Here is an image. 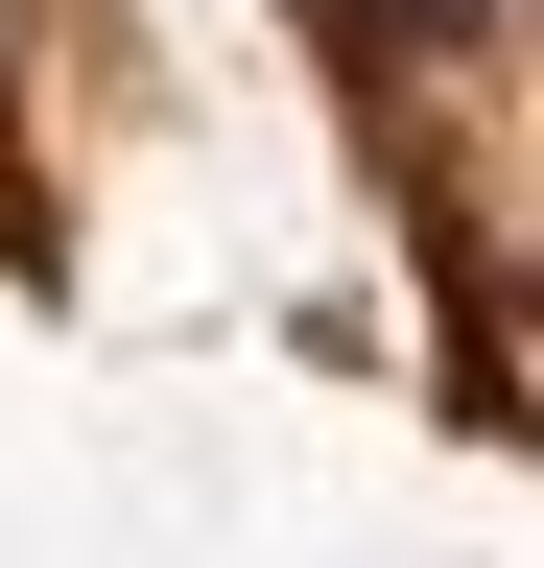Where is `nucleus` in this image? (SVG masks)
Here are the masks:
<instances>
[{"label": "nucleus", "instance_id": "obj_1", "mask_svg": "<svg viewBox=\"0 0 544 568\" xmlns=\"http://www.w3.org/2000/svg\"><path fill=\"white\" fill-rule=\"evenodd\" d=\"M427 24H521V0H427Z\"/></svg>", "mask_w": 544, "mask_h": 568}]
</instances>
